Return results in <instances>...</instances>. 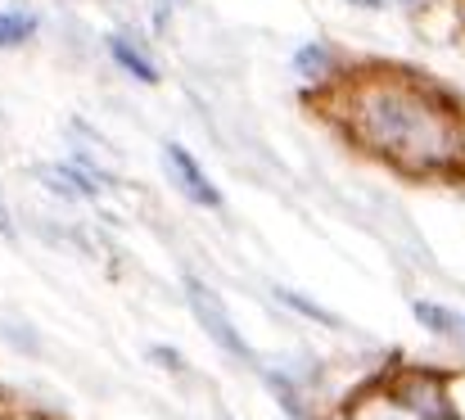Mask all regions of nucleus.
Returning <instances> with one entry per match:
<instances>
[{"label": "nucleus", "instance_id": "nucleus-5", "mask_svg": "<svg viewBox=\"0 0 465 420\" xmlns=\"http://www.w3.org/2000/svg\"><path fill=\"white\" fill-rule=\"evenodd\" d=\"M416 321L434 335H448V339H461L465 344V312H452L443 303H416Z\"/></svg>", "mask_w": 465, "mask_h": 420}, {"label": "nucleus", "instance_id": "nucleus-11", "mask_svg": "<svg viewBox=\"0 0 465 420\" xmlns=\"http://www.w3.org/2000/svg\"><path fill=\"white\" fill-rule=\"evenodd\" d=\"M348 5H361V9H384V5H393V0H348Z\"/></svg>", "mask_w": 465, "mask_h": 420}, {"label": "nucleus", "instance_id": "nucleus-9", "mask_svg": "<svg viewBox=\"0 0 465 420\" xmlns=\"http://www.w3.org/2000/svg\"><path fill=\"white\" fill-rule=\"evenodd\" d=\"M325 64H330V55H325L321 45H303V50L294 55V68H299L303 77H316V73H321Z\"/></svg>", "mask_w": 465, "mask_h": 420}, {"label": "nucleus", "instance_id": "nucleus-6", "mask_svg": "<svg viewBox=\"0 0 465 420\" xmlns=\"http://www.w3.org/2000/svg\"><path fill=\"white\" fill-rule=\"evenodd\" d=\"M109 55H114V59H118L136 82H158V68L150 64V55H145V50H136L127 36H118V32H114V36H109Z\"/></svg>", "mask_w": 465, "mask_h": 420}, {"label": "nucleus", "instance_id": "nucleus-1", "mask_svg": "<svg viewBox=\"0 0 465 420\" xmlns=\"http://www.w3.org/2000/svg\"><path fill=\"white\" fill-rule=\"evenodd\" d=\"M371 136L402 154H439L434 118L411 100H375L371 105Z\"/></svg>", "mask_w": 465, "mask_h": 420}, {"label": "nucleus", "instance_id": "nucleus-10", "mask_svg": "<svg viewBox=\"0 0 465 420\" xmlns=\"http://www.w3.org/2000/svg\"><path fill=\"white\" fill-rule=\"evenodd\" d=\"M0 235H14V226H9V213H5V199H0Z\"/></svg>", "mask_w": 465, "mask_h": 420}, {"label": "nucleus", "instance_id": "nucleus-4", "mask_svg": "<svg viewBox=\"0 0 465 420\" xmlns=\"http://www.w3.org/2000/svg\"><path fill=\"white\" fill-rule=\"evenodd\" d=\"M41 181H45L54 195H64V199H91V195H100V181H91L86 167H77V163L41 167Z\"/></svg>", "mask_w": 465, "mask_h": 420}, {"label": "nucleus", "instance_id": "nucleus-3", "mask_svg": "<svg viewBox=\"0 0 465 420\" xmlns=\"http://www.w3.org/2000/svg\"><path fill=\"white\" fill-rule=\"evenodd\" d=\"M163 158H167V167H172L176 190H181L190 204H199V208H222V190L203 176V167L194 163L190 149H181L176 140H167V145H163Z\"/></svg>", "mask_w": 465, "mask_h": 420}, {"label": "nucleus", "instance_id": "nucleus-2", "mask_svg": "<svg viewBox=\"0 0 465 420\" xmlns=\"http://www.w3.org/2000/svg\"><path fill=\"white\" fill-rule=\"evenodd\" d=\"M185 303H190L194 321L203 325V335H208V339H217V348H226L231 357L249 362V344L240 339V330H235V321H231L226 303H222L203 280H185Z\"/></svg>", "mask_w": 465, "mask_h": 420}, {"label": "nucleus", "instance_id": "nucleus-7", "mask_svg": "<svg viewBox=\"0 0 465 420\" xmlns=\"http://www.w3.org/2000/svg\"><path fill=\"white\" fill-rule=\"evenodd\" d=\"M32 32H36V18L32 14H0V50L5 45H23Z\"/></svg>", "mask_w": 465, "mask_h": 420}, {"label": "nucleus", "instance_id": "nucleus-8", "mask_svg": "<svg viewBox=\"0 0 465 420\" xmlns=\"http://www.w3.org/2000/svg\"><path fill=\"white\" fill-rule=\"evenodd\" d=\"M276 298H281V303H290V307H299V312H308L312 321H321V325H339V321H334V316H330L325 307H316V303H312V298H303V294H290V289H276Z\"/></svg>", "mask_w": 465, "mask_h": 420}]
</instances>
